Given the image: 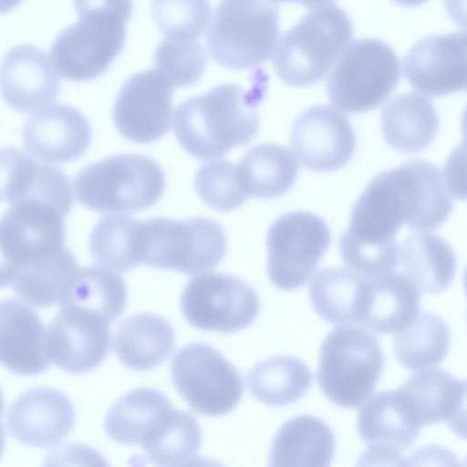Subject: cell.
Masks as SVG:
<instances>
[{"label": "cell", "instance_id": "obj_1", "mask_svg": "<svg viewBox=\"0 0 467 467\" xmlns=\"http://www.w3.org/2000/svg\"><path fill=\"white\" fill-rule=\"evenodd\" d=\"M265 93L259 76L249 89L226 83L181 103L173 116V131L182 148L201 160L224 156L249 142L259 128L257 107Z\"/></svg>", "mask_w": 467, "mask_h": 467}, {"label": "cell", "instance_id": "obj_2", "mask_svg": "<svg viewBox=\"0 0 467 467\" xmlns=\"http://www.w3.org/2000/svg\"><path fill=\"white\" fill-rule=\"evenodd\" d=\"M78 20L59 32L50 47L59 74L88 81L104 74L121 52L132 0H73Z\"/></svg>", "mask_w": 467, "mask_h": 467}, {"label": "cell", "instance_id": "obj_3", "mask_svg": "<svg viewBox=\"0 0 467 467\" xmlns=\"http://www.w3.org/2000/svg\"><path fill=\"white\" fill-rule=\"evenodd\" d=\"M352 35L351 20L337 5L312 9L278 42L274 58L276 75L293 87L316 84L344 52Z\"/></svg>", "mask_w": 467, "mask_h": 467}, {"label": "cell", "instance_id": "obj_4", "mask_svg": "<svg viewBox=\"0 0 467 467\" xmlns=\"http://www.w3.org/2000/svg\"><path fill=\"white\" fill-rule=\"evenodd\" d=\"M165 174L152 159L118 154L82 168L74 180L82 205L98 213H135L154 205L165 190Z\"/></svg>", "mask_w": 467, "mask_h": 467}, {"label": "cell", "instance_id": "obj_5", "mask_svg": "<svg viewBox=\"0 0 467 467\" xmlns=\"http://www.w3.org/2000/svg\"><path fill=\"white\" fill-rule=\"evenodd\" d=\"M279 35V10L271 0H221L206 35L210 56L221 66L246 70L265 63Z\"/></svg>", "mask_w": 467, "mask_h": 467}, {"label": "cell", "instance_id": "obj_6", "mask_svg": "<svg viewBox=\"0 0 467 467\" xmlns=\"http://www.w3.org/2000/svg\"><path fill=\"white\" fill-rule=\"evenodd\" d=\"M383 367L384 355L376 337L362 327L342 325L323 340L317 382L333 403L356 408L370 396Z\"/></svg>", "mask_w": 467, "mask_h": 467}, {"label": "cell", "instance_id": "obj_7", "mask_svg": "<svg viewBox=\"0 0 467 467\" xmlns=\"http://www.w3.org/2000/svg\"><path fill=\"white\" fill-rule=\"evenodd\" d=\"M142 264L184 274L216 267L226 254L227 237L214 220L154 217L140 221Z\"/></svg>", "mask_w": 467, "mask_h": 467}, {"label": "cell", "instance_id": "obj_8", "mask_svg": "<svg viewBox=\"0 0 467 467\" xmlns=\"http://www.w3.org/2000/svg\"><path fill=\"white\" fill-rule=\"evenodd\" d=\"M400 79L395 51L382 40L352 42L341 54L327 83L328 98L350 113L372 110L384 102Z\"/></svg>", "mask_w": 467, "mask_h": 467}, {"label": "cell", "instance_id": "obj_9", "mask_svg": "<svg viewBox=\"0 0 467 467\" xmlns=\"http://www.w3.org/2000/svg\"><path fill=\"white\" fill-rule=\"evenodd\" d=\"M171 372L177 391L199 414H227L243 397L240 373L210 345L192 343L180 348L172 358Z\"/></svg>", "mask_w": 467, "mask_h": 467}, {"label": "cell", "instance_id": "obj_10", "mask_svg": "<svg viewBox=\"0 0 467 467\" xmlns=\"http://www.w3.org/2000/svg\"><path fill=\"white\" fill-rule=\"evenodd\" d=\"M330 241L327 224L312 213L296 211L280 216L266 236L267 275L272 284L283 290L305 285Z\"/></svg>", "mask_w": 467, "mask_h": 467}, {"label": "cell", "instance_id": "obj_11", "mask_svg": "<svg viewBox=\"0 0 467 467\" xmlns=\"http://www.w3.org/2000/svg\"><path fill=\"white\" fill-rule=\"evenodd\" d=\"M67 214L39 199L11 202L0 223L1 269L29 265L61 253Z\"/></svg>", "mask_w": 467, "mask_h": 467}, {"label": "cell", "instance_id": "obj_12", "mask_svg": "<svg viewBox=\"0 0 467 467\" xmlns=\"http://www.w3.org/2000/svg\"><path fill=\"white\" fill-rule=\"evenodd\" d=\"M181 309L196 328L233 333L254 322L260 301L255 290L243 280L228 274L208 273L188 281Z\"/></svg>", "mask_w": 467, "mask_h": 467}, {"label": "cell", "instance_id": "obj_13", "mask_svg": "<svg viewBox=\"0 0 467 467\" xmlns=\"http://www.w3.org/2000/svg\"><path fill=\"white\" fill-rule=\"evenodd\" d=\"M174 85L158 69L130 76L121 86L114 107L118 131L136 143H150L170 129Z\"/></svg>", "mask_w": 467, "mask_h": 467}, {"label": "cell", "instance_id": "obj_14", "mask_svg": "<svg viewBox=\"0 0 467 467\" xmlns=\"http://www.w3.org/2000/svg\"><path fill=\"white\" fill-rule=\"evenodd\" d=\"M357 425L368 447L359 461L376 464H405L400 452L412 445L422 426L399 388L379 391L366 401Z\"/></svg>", "mask_w": 467, "mask_h": 467}, {"label": "cell", "instance_id": "obj_15", "mask_svg": "<svg viewBox=\"0 0 467 467\" xmlns=\"http://www.w3.org/2000/svg\"><path fill=\"white\" fill-rule=\"evenodd\" d=\"M403 68L410 86L429 97L467 91V32L420 39L404 57Z\"/></svg>", "mask_w": 467, "mask_h": 467}, {"label": "cell", "instance_id": "obj_16", "mask_svg": "<svg viewBox=\"0 0 467 467\" xmlns=\"http://www.w3.org/2000/svg\"><path fill=\"white\" fill-rule=\"evenodd\" d=\"M290 139L299 162L319 172L347 164L357 145L348 117L329 105L313 106L301 113L292 126Z\"/></svg>", "mask_w": 467, "mask_h": 467}, {"label": "cell", "instance_id": "obj_17", "mask_svg": "<svg viewBox=\"0 0 467 467\" xmlns=\"http://www.w3.org/2000/svg\"><path fill=\"white\" fill-rule=\"evenodd\" d=\"M109 324L89 311L60 307L47 328L46 343L50 361L70 373L92 370L109 350Z\"/></svg>", "mask_w": 467, "mask_h": 467}, {"label": "cell", "instance_id": "obj_18", "mask_svg": "<svg viewBox=\"0 0 467 467\" xmlns=\"http://www.w3.org/2000/svg\"><path fill=\"white\" fill-rule=\"evenodd\" d=\"M26 150L48 163L74 161L91 143V126L78 109L54 104L38 109L27 119L23 129Z\"/></svg>", "mask_w": 467, "mask_h": 467}, {"label": "cell", "instance_id": "obj_19", "mask_svg": "<svg viewBox=\"0 0 467 467\" xmlns=\"http://www.w3.org/2000/svg\"><path fill=\"white\" fill-rule=\"evenodd\" d=\"M75 422L70 400L52 388L26 390L10 405L6 426L10 435L33 447L55 446L66 438Z\"/></svg>", "mask_w": 467, "mask_h": 467}, {"label": "cell", "instance_id": "obj_20", "mask_svg": "<svg viewBox=\"0 0 467 467\" xmlns=\"http://www.w3.org/2000/svg\"><path fill=\"white\" fill-rule=\"evenodd\" d=\"M420 290L403 273L364 276L354 325L379 334L397 333L420 313Z\"/></svg>", "mask_w": 467, "mask_h": 467}, {"label": "cell", "instance_id": "obj_21", "mask_svg": "<svg viewBox=\"0 0 467 467\" xmlns=\"http://www.w3.org/2000/svg\"><path fill=\"white\" fill-rule=\"evenodd\" d=\"M57 71L40 47L32 45L12 47L1 65L4 101L18 112H29L55 101L60 90Z\"/></svg>", "mask_w": 467, "mask_h": 467}, {"label": "cell", "instance_id": "obj_22", "mask_svg": "<svg viewBox=\"0 0 467 467\" xmlns=\"http://www.w3.org/2000/svg\"><path fill=\"white\" fill-rule=\"evenodd\" d=\"M1 363L20 376H34L50 365L47 351V328L36 311L25 303L8 298L0 306Z\"/></svg>", "mask_w": 467, "mask_h": 467}, {"label": "cell", "instance_id": "obj_23", "mask_svg": "<svg viewBox=\"0 0 467 467\" xmlns=\"http://www.w3.org/2000/svg\"><path fill=\"white\" fill-rule=\"evenodd\" d=\"M1 200L11 203L24 198L48 202L69 213L74 203L68 177L16 148L1 150Z\"/></svg>", "mask_w": 467, "mask_h": 467}, {"label": "cell", "instance_id": "obj_24", "mask_svg": "<svg viewBox=\"0 0 467 467\" xmlns=\"http://www.w3.org/2000/svg\"><path fill=\"white\" fill-rule=\"evenodd\" d=\"M336 451L330 427L319 418L299 415L276 432L268 455L270 466H329Z\"/></svg>", "mask_w": 467, "mask_h": 467}, {"label": "cell", "instance_id": "obj_25", "mask_svg": "<svg viewBox=\"0 0 467 467\" xmlns=\"http://www.w3.org/2000/svg\"><path fill=\"white\" fill-rule=\"evenodd\" d=\"M175 345L171 324L151 313L130 316L119 325L114 348L119 361L133 370H149L163 363Z\"/></svg>", "mask_w": 467, "mask_h": 467}, {"label": "cell", "instance_id": "obj_26", "mask_svg": "<svg viewBox=\"0 0 467 467\" xmlns=\"http://www.w3.org/2000/svg\"><path fill=\"white\" fill-rule=\"evenodd\" d=\"M439 125L431 101L415 92L397 95L381 111V130L386 142L403 153L426 149L434 140Z\"/></svg>", "mask_w": 467, "mask_h": 467}, {"label": "cell", "instance_id": "obj_27", "mask_svg": "<svg viewBox=\"0 0 467 467\" xmlns=\"http://www.w3.org/2000/svg\"><path fill=\"white\" fill-rule=\"evenodd\" d=\"M399 265L420 291L439 294L451 284L457 268L450 244L439 235L416 231L399 244Z\"/></svg>", "mask_w": 467, "mask_h": 467}, {"label": "cell", "instance_id": "obj_28", "mask_svg": "<svg viewBox=\"0 0 467 467\" xmlns=\"http://www.w3.org/2000/svg\"><path fill=\"white\" fill-rule=\"evenodd\" d=\"M78 269L74 254L66 247L48 259L22 267L1 269V285L12 287L26 303L47 307L59 302Z\"/></svg>", "mask_w": 467, "mask_h": 467}, {"label": "cell", "instance_id": "obj_29", "mask_svg": "<svg viewBox=\"0 0 467 467\" xmlns=\"http://www.w3.org/2000/svg\"><path fill=\"white\" fill-rule=\"evenodd\" d=\"M239 180L248 196L276 198L285 193L298 174L292 152L277 144H259L249 149L237 165Z\"/></svg>", "mask_w": 467, "mask_h": 467}, {"label": "cell", "instance_id": "obj_30", "mask_svg": "<svg viewBox=\"0 0 467 467\" xmlns=\"http://www.w3.org/2000/svg\"><path fill=\"white\" fill-rule=\"evenodd\" d=\"M128 291L122 277L99 266L78 268L59 300L60 307H74L113 322L124 310Z\"/></svg>", "mask_w": 467, "mask_h": 467}, {"label": "cell", "instance_id": "obj_31", "mask_svg": "<svg viewBox=\"0 0 467 467\" xmlns=\"http://www.w3.org/2000/svg\"><path fill=\"white\" fill-rule=\"evenodd\" d=\"M202 445V431L190 413L170 408L151 426L140 446L155 465H185Z\"/></svg>", "mask_w": 467, "mask_h": 467}, {"label": "cell", "instance_id": "obj_32", "mask_svg": "<svg viewBox=\"0 0 467 467\" xmlns=\"http://www.w3.org/2000/svg\"><path fill=\"white\" fill-rule=\"evenodd\" d=\"M246 382L256 400L281 407L304 396L312 383V374L299 358L279 355L256 363L249 370Z\"/></svg>", "mask_w": 467, "mask_h": 467}, {"label": "cell", "instance_id": "obj_33", "mask_svg": "<svg viewBox=\"0 0 467 467\" xmlns=\"http://www.w3.org/2000/svg\"><path fill=\"white\" fill-rule=\"evenodd\" d=\"M171 407L168 398L157 389H132L120 397L106 414L105 431L118 443L140 445L153 423Z\"/></svg>", "mask_w": 467, "mask_h": 467}, {"label": "cell", "instance_id": "obj_34", "mask_svg": "<svg viewBox=\"0 0 467 467\" xmlns=\"http://www.w3.org/2000/svg\"><path fill=\"white\" fill-rule=\"evenodd\" d=\"M451 345L448 325L439 315L424 311L403 329L395 333V356L405 368L424 369L440 364Z\"/></svg>", "mask_w": 467, "mask_h": 467}, {"label": "cell", "instance_id": "obj_35", "mask_svg": "<svg viewBox=\"0 0 467 467\" xmlns=\"http://www.w3.org/2000/svg\"><path fill=\"white\" fill-rule=\"evenodd\" d=\"M399 389L422 425L446 421L455 410L462 380L443 368L412 374Z\"/></svg>", "mask_w": 467, "mask_h": 467}, {"label": "cell", "instance_id": "obj_36", "mask_svg": "<svg viewBox=\"0 0 467 467\" xmlns=\"http://www.w3.org/2000/svg\"><path fill=\"white\" fill-rule=\"evenodd\" d=\"M364 279L360 273L345 267L324 268L308 287L315 311L334 325H353L359 290Z\"/></svg>", "mask_w": 467, "mask_h": 467}, {"label": "cell", "instance_id": "obj_37", "mask_svg": "<svg viewBox=\"0 0 467 467\" xmlns=\"http://www.w3.org/2000/svg\"><path fill=\"white\" fill-rule=\"evenodd\" d=\"M94 261L108 268L128 272L142 264L140 246V221L128 216L101 218L89 235Z\"/></svg>", "mask_w": 467, "mask_h": 467}, {"label": "cell", "instance_id": "obj_38", "mask_svg": "<svg viewBox=\"0 0 467 467\" xmlns=\"http://www.w3.org/2000/svg\"><path fill=\"white\" fill-rule=\"evenodd\" d=\"M153 62L175 87H189L202 78L207 58L197 39L166 37L157 46Z\"/></svg>", "mask_w": 467, "mask_h": 467}, {"label": "cell", "instance_id": "obj_39", "mask_svg": "<svg viewBox=\"0 0 467 467\" xmlns=\"http://www.w3.org/2000/svg\"><path fill=\"white\" fill-rule=\"evenodd\" d=\"M194 188L207 206L220 212L237 209L249 197L241 185L237 165L228 161L201 166L195 175Z\"/></svg>", "mask_w": 467, "mask_h": 467}, {"label": "cell", "instance_id": "obj_40", "mask_svg": "<svg viewBox=\"0 0 467 467\" xmlns=\"http://www.w3.org/2000/svg\"><path fill=\"white\" fill-rule=\"evenodd\" d=\"M150 13L167 37L198 39L208 25L211 5L209 0H151Z\"/></svg>", "mask_w": 467, "mask_h": 467}, {"label": "cell", "instance_id": "obj_41", "mask_svg": "<svg viewBox=\"0 0 467 467\" xmlns=\"http://www.w3.org/2000/svg\"><path fill=\"white\" fill-rule=\"evenodd\" d=\"M443 178L451 196L467 200V138L448 157Z\"/></svg>", "mask_w": 467, "mask_h": 467}, {"label": "cell", "instance_id": "obj_42", "mask_svg": "<svg viewBox=\"0 0 467 467\" xmlns=\"http://www.w3.org/2000/svg\"><path fill=\"white\" fill-rule=\"evenodd\" d=\"M446 421L454 434L467 440V379H462L461 395L457 406Z\"/></svg>", "mask_w": 467, "mask_h": 467}, {"label": "cell", "instance_id": "obj_43", "mask_svg": "<svg viewBox=\"0 0 467 467\" xmlns=\"http://www.w3.org/2000/svg\"><path fill=\"white\" fill-rule=\"evenodd\" d=\"M451 19L461 28L467 29V0H444Z\"/></svg>", "mask_w": 467, "mask_h": 467}, {"label": "cell", "instance_id": "obj_44", "mask_svg": "<svg viewBox=\"0 0 467 467\" xmlns=\"http://www.w3.org/2000/svg\"><path fill=\"white\" fill-rule=\"evenodd\" d=\"M274 3L275 2H281V3H287V2H294L300 4L304 6L313 7L318 5L326 4L327 2H330L332 0H271Z\"/></svg>", "mask_w": 467, "mask_h": 467}, {"label": "cell", "instance_id": "obj_45", "mask_svg": "<svg viewBox=\"0 0 467 467\" xmlns=\"http://www.w3.org/2000/svg\"><path fill=\"white\" fill-rule=\"evenodd\" d=\"M392 1L400 5H402V6L415 7V6H419L422 4H424L428 0H392Z\"/></svg>", "mask_w": 467, "mask_h": 467}, {"label": "cell", "instance_id": "obj_46", "mask_svg": "<svg viewBox=\"0 0 467 467\" xmlns=\"http://www.w3.org/2000/svg\"><path fill=\"white\" fill-rule=\"evenodd\" d=\"M461 127H462V132L463 134V138H467V106H466V108L463 111V114L462 116Z\"/></svg>", "mask_w": 467, "mask_h": 467}, {"label": "cell", "instance_id": "obj_47", "mask_svg": "<svg viewBox=\"0 0 467 467\" xmlns=\"http://www.w3.org/2000/svg\"><path fill=\"white\" fill-rule=\"evenodd\" d=\"M464 289L467 296V267L465 269L464 277H463Z\"/></svg>", "mask_w": 467, "mask_h": 467}]
</instances>
